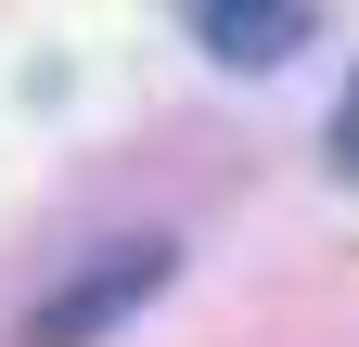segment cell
<instances>
[{"label": "cell", "instance_id": "obj_2", "mask_svg": "<svg viewBox=\"0 0 359 347\" xmlns=\"http://www.w3.org/2000/svg\"><path fill=\"white\" fill-rule=\"evenodd\" d=\"M193 39H205L218 65H295L308 39H321V13H308V0H205Z\"/></svg>", "mask_w": 359, "mask_h": 347}, {"label": "cell", "instance_id": "obj_1", "mask_svg": "<svg viewBox=\"0 0 359 347\" xmlns=\"http://www.w3.org/2000/svg\"><path fill=\"white\" fill-rule=\"evenodd\" d=\"M167 270H180V244H154V232H142V244H103L65 296H39V309H26L13 347H90V334H116L128 309H154V296H167Z\"/></svg>", "mask_w": 359, "mask_h": 347}, {"label": "cell", "instance_id": "obj_3", "mask_svg": "<svg viewBox=\"0 0 359 347\" xmlns=\"http://www.w3.org/2000/svg\"><path fill=\"white\" fill-rule=\"evenodd\" d=\"M334 181H359V77H346V103H334Z\"/></svg>", "mask_w": 359, "mask_h": 347}]
</instances>
